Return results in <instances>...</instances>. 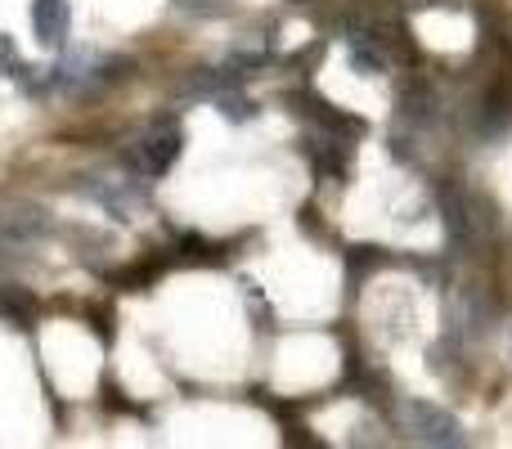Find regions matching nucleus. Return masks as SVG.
<instances>
[{
	"label": "nucleus",
	"mask_w": 512,
	"mask_h": 449,
	"mask_svg": "<svg viewBox=\"0 0 512 449\" xmlns=\"http://www.w3.org/2000/svg\"><path fill=\"white\" fill-rule=\"evenodd\" d=\"M441 212H445V229H450L454 247H477L495 229V203L481 194H468L459 185H445Z\"/></svg>",
	"instance_id": "nucleus-1"
},
{
	"label": "nucleus",
	"mask_w": 512,
	"mask_h": 449,
	"mask_svg": "<svg viewBox=\"0 0 512 449\" xmlns=\"http://www.w3.org/2000/svg\"><path fill=\"white\" fill-rule=\"evenodd\" d=\"M396 427L409 436L414 445H459V418L441 405H427V400H405L396 409Z\"/></svg>",
	"instance_id": "nucleus-2"
},
{
	"label": "nucleus",
	"mask_w": 512,
	"mask_h": 449,
	"mask_svg": "<svg viewBox=\"0 0 512 449\" xmlns=\"http://www.w3.org/2000/svg\"><path fill=\"white\" fill-rule=\"evenodd\" d=\"M180 144H185L180 126L176 122H162V126H153L140 144H135L131 162L144 171V176H162V171H171V162L180 158Z\"/></svg>",
	"instance_id": "nucleus-3"
},
{
	"label": "nucleus",
	"mask_w": 512,
	"mask_h": 449,
	"mask_svg": "<svg viewBox=\"0 0 512 449\" xmlns=\"http://www.w3.org/2000/svg\"><path fill=\"white\" fill-rule=\"evenodd\" d=\"M68 27H72L68 0H32V32L45 50H59L68 41Z\"/></svg>",
	"instance_id": "nucleus-4"
},
{
	"label": "nucleus",
	"mask_w": 512,
	"mask_h": 449,
	"mask_svg": "<svg viewBox=\"0 0 512 449\" xmlns=\"http://www.w3.org/2000/svg\"><path fill=\"white\" fill-rule=\"evenodd\" d=\"M342 135L324 131V135H310V140H301V153H310V162H315V176H346V149H342Z\"/></svg>",
	"instance_id": "nucleus-5"
},
{
	"label": "nucleus",
	"mask_w": 512,
	"mask_h": 449,
	"mask_svg": "<svg viewBox=\"0 0 512 449\" xmlns=\"http://www.w3.org/2000/svg\"><path fill=\"white\" fill-rule=\"evenodd\" d=\"M342 261H346V283H351V292H360L364 279H369V274H378L391 256H387V247L355 243V247H346V252H342Z\"/></svg>",
	"instance_id": "nucleus-6"
},
{
	"label": "nucleus",
	"mask_w": 512,
	"mask_h": 449,
	"mask_svg": "<svg viewBox=\"0 0 512 449\" xmlns=\"http://www.w3.org/2000/svg\"><path fill=\"white\" fill-rule=\"evenodd\" d=\"M508 122H512V86L508 81H499V86L486 90V99H481V131L499 135Z\"/></svg>",
	"instance_id": "nucleus-7"
},
{
	"label": "nucleus",
	"mask_w": 512,
	"mask_h": 449,
	"mask_svg": "<svg viewBox=\"0 0 512 449\" xmlns=\"http://www.w3.org/2000/svg\"><path fill=\"white\" fill-rule=\"evenodd\" d=\"M176 252H180V261H189V265H221L225 261V247L207 243L203 234H180Z\"/></svg>",
	"instance_id": "nucleus-8"
},
{
	"label": "nucleus",
	"mask_w": 512,
	"mask_h": 449,
	"mask_svg": "<svg viewBox=\"0 0 512 449\" xmlns=\"http://www.w3.org/2000/svg\"><path fill=\"white\" fill-rule=\"evenodd\" d=\"M0 315L14 324H32L36 319V297L27 288H0Z\"/></svg>",
	"instance_id": "nucleus-9"
},
{
	"label": "nucleus",
	"mask_w": 512,
	"mask_h": 449,
	"mask_svg": "<svg viewBox=\"0 0 512 449\" xmlns=\"http://www.w3.org/2000/svg\"><path fill=\"white\" fill-rule=\"evenodd\" d=\"M153 274H158V261H144V265H131V270L117 274V283H122V288H144Z\"/></svg>",
	"instance_id": "nucleus-10"
},
{
	"label": "nucleus",
	"mask_w": 512,
	"mask_h": 449,
	"mask_svg": "<svg viewBox=\"0 0 512 449\" xmlns=\"http://www.w3.org/2000/svg\"><path fill=\"white\" fill-rule=\"evenodd\" d=\"M176 9H185V14H207V18L230 14V5H225V0H176Z\"/></svg>",
	"instance_id": "nucleus-11"
},
{
	"label": "nucleus",
	"mask_w": 512,
	"mask_h": 449,
	"mask_svg": "<svg viewBox=\"0 0 512 449\" xmlns=\"http://www.w3.org/2000/svg\"><path fill=\"white\" fill-rule=\"evenodd\" d=\"M324 50H328L324 41H310V50H297V54H292V68H301V72L319 68V59H324Z\"/></svg>",
	"instance_id": "nucleus-12"
},
{
	"label": "nucleus",
	"mask_w": 512,
	"mask_h": 449,
	"mask_svg": "<svg viewBox=\"0 0 512 449\" xmlns=\"http://www.w3.org/2000/svg\"><path fill=\"white\" fill-rule=\"evenodd\" d=\"M86 319H95V333L104 337V342H113V310H108V306H90Z\"/></svg>",
	"instance_id": "nucleus-13"
},
{
	"label": "nucleus",
	"mask_w": 512,
	"mask_h": 449,
	"mask_svg": "<svg viewBox=\"0 0 512 449\" xmlns=\"http://www.w3.org/2000/svg\"><path fill=\"white\" fill-rule=\"evenodd\" d=\"M221 113H225V117H239V122H248V117L256 113V108L248 104V99H234V95H221Z\"/></svg>",
	"instance_id": "nucleus-14"
},
{
	"label": "nucleus",
	"mask_w": 512,
	"mask_h": 449,
	"mask_svg": "<svg viewBox=\"0 0 512 449\" xmlns=\"http://www.w3.org/2000/svg\"><path fill=\"white\" fill-rule=\"evenodd\" d=\"M297 221H301V229H310V234H315V238H324V234H328L324 221H319V212H315V207H301V212H297Z\"/></svg>",
	"instance_id": "nucleus-15"
},
{
	"label": "nucleus",
	"mask_w": 512,
	"mask_h": 449,
	"mask_svg": "<svg viewBox=\"0 0 512 449\" xmlns=\"http://www.w3.org/2000/svg\"><path fill=\"white\" fill-rule=\"evenodd\" d=\"M414 9H427V5H450V0H409Z\"/></svg>",
	"instance_id": "nucleus-16"
}]
</instances>
